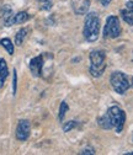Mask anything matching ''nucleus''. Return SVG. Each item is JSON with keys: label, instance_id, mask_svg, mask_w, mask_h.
Here are the masks:
<instances>
[{"label": "nucleus", "instance_id": "nucleus-11", "mask_svg": "<svg viewBox=\"0 0 133 155\" xmlns=\"http://www.w3.org/2000/svg\"><path fill=\"white\" fill-rule=\"evenodd\" d=\"M98 123H99V126H100L102 129H111V128H113L112 124H111V121H110V117H108L107 113H105L104 116H101V117L98 120Z\"/></svg>", "mask_w": 133, "mask_h": 155}, {"label": "nucleus", "instance_id": "nucleus-18", "mask_svg": "<svg viewBox=\"0 0 133 155\" xmlns=\"http://www.w3.org/2000/svg\"><path fill=\"white\" fill-rule=\"evenodd\" d=\"M79 154H81V155H84V154H85V155H88V154L94 155V154H95V151H94L92 149H83V150H81Z\"/></svg>", "mask_w": 133, "mask_h": 155}, {"label": "nucleus", "instance_id": "nucleus-12", "mask_svg": "<svg viewBox=\"0 0 133 155\" xmlns=\"http://www.w3.org/2000/svg\"><path fill=\"white\" fill-rule=\"evenodd\" d=\"M27 35V28H21L20 31H18L15 36V43L16 46H21L24 43V40H25V37Z\"/></svg>", "mask_w": 133, "mask_h": 155}, {"label": "nucleus", "instance_id": "nucleus-5", "mask_svg": "<svg viewBox=\"0 0 133 155\" xmlns=\"http://www.w3.org/2000/svg\"><path fill=\"white\" fill-rule=\"evenodd\" d=\"M121 35V25L117 16H108L105 27H104V38H117Z\"/></svg>", "mask_w": 133, "mask_h": 155}, {"label": "nucleus", "instance_id": "nucleus-19", "mask_svg": "<svg viewBox=\"0 0 133 155\" xmlns=\"http://www.w3.org/2000/svg\"><path fill=\"white\" fill-rule=\"evenodd\" d=\"M98 2H100L101 3V5H104V6H107L111 2H112V0H98Z\"/></svg>", "mask_w": 133, "mask_h": 155}, {"label": "nucleus", "instance_id": "nucleus-14", "mask_svg": "<svg viewBox=\"0 0 133 155\" xmlns=\"http://www.w3.org/2000/svg\"><path fill=\"white\" fill-rule=\"evenodd\" d=\"M67 111H68V104H67L65 101H63V102L61 104V107H59V114H58V120H59L61 122L64 120V116H65Z\"/></svg>", "mask_w": 133, "mask_h": 155}, {"label": "nucleus", "instance_id": "nucleus-2", "mask_svg": "<svg viewBox=\"0 0 133 155\" xmlns=\"http://www.w3.org/2000/svg\"><path fill=\"white\" fill-rule=\"evenodd\" d=\"M105 68V53L102 51H92L90 53V74L94 78H100Z\"/></svg>", "mask_w": 133, "mask_h": 155}, {"label": "nucleus", "instance_id": "nucleus-7", "mask_svg": "<svg viewBox=\"0 0 133 155\" xmlns=\"http://www.w3.org/2000/svg\"><path fill=\"white\" fill-rule=\"evenodd\" d=\"M42 68H43V55H37L32 58L30 62V70L33 76L38 78L42 75Z\"/></svg>", "mask_w": 133, "mask_h": 155}, {"label": "nucleus", "instance_id": "nucleus-8", "mask_svg": "<svg viewBox=\"0 0 133 155\" xmlns=\"http://www.w3.org/2000/svg\"><path fill=\"white\" fill-rule=\"evenodd\" d=\"M121 17L129 26H133V2H127L126 8L121 10Z\"/></svg>", "mask_w": 133, "mask_h": 155}, {"label": "nucleus", "instance_id": "nucleus-3", "mask_svg": "<svg viewBox=\"0 0 133 155\" xmlns=\"http://www.w3.org/2000/svg\"><path fill=\"white\" fill-rule=\"evenodd\" d=\"M110 83L112 89L120 95L125 94L131 87L128 76L122 71H113L110 76Z\"/></svg>", "mask_w": 133, "mask_h": 155}, {"label": "nucleus", "instance_id": "nucleus-10", "mask_svg": "<svg viewBox=\"0 0 133 155\" xmlns=\"http://www.w3.org/2000/svg\"><path fill=\"white\" fill-rule=\"evenodd\" d=\"M30 18V15L26 12V11H20V12H17L12 16V25H18V24H24L26 22L27 20Z\"/></svg>", "mask_w": 133, "mask_h": 155}, {"label": "nucleus", "instance_id": "nucleus-15", "mask_svg": "<svg viewBox=\"0 0 133 155\" xmlns=\"http://www.w3.org/2000/svg\"><path fill=\"white\" fill-rule=\"evenodd\" d=\"M75 126H77V122H75V121H68V122H65V123L63 124V130L67 133V132L71 130Z\"/></svg>", "mask_w": 133, "mask_h": 155}, {"label": "nucleus", "instance_id": "nucleus-20", "mask_svg": "<svg viewBox=\"0 0 133 155\" xmlns=\"http://www.w3.org/2000/svg\"><path fill=\"white\" fill-rule=\"evenodd\" d=\"M129 85L133 87V78H132V79H131V81H129Z\"/></svg>", "mask_w": 133, "mask_h": 155}, {"label": "nucleus", "instance_id": "nucleus-16", "mask_svg": "<svg viewBox=\"0 0 133 155\" xmlns=\"http://www.w3.org/2000/svg\"><path fill=\"white\" fill-rule=\"evenodd\" d=\"M41 3V9L42 10H49L52 8V0H38Z\"/></svg>", "mask_w": 133, "mask_h": 155}, {"label": "nucleus", "instance_id": "nucleus-4", "mask_svg": "<svg viewBox=\"0 0 133 155\" xmlns=\"http://www.w3.org/2000/svg\"><path fill=\"white\" fill-rule=\"evenodd\" d=\"M106 113L108 114L112 127L116 129L117 133H121L123 129V126H125V121H126V113L118 106L110 107Z\"/></svg>", "mask_w": 133, "mask_h": 155}, {"label": "nucleus", "instance_id": "nucleus-1", "mask_svg": "<svg viewBox=\"0 0 133 155\" xmlns=\"http://www.w3.org/2000/svg\"><path fill=\"white\" fill-rule=\"evenodd\" d=\"M100 33V18L96 12H88L85 16L83 35L88 42H95Z\"/></svg>", "mask_w": 133, "mask_h": 155}, {"label": "nucleus", "instance_id": "nucleus-21", "mask_svg": "<svg viewBox=\"0 0 133 155\" xmlns=\"http://www.w3.org/2000/svg\"><path fill=\"white\" fill-rule=\"evenodd\" d=\"M126 155H133V151H131V153H128V154H126Z\"/></svg>", "mask_w": 133, "mask_h": 155}, {"label": "nucleus", "instance_id": "nucleus-6", "mask_svg": "<svg viewBox=\"0 0 133 155\" xmlns=\"http://www.w3.org/2000/svg\"><path fill=\"white\" fill-rule=\"evenodd\" d=\"M30 132H31V123L27 120H20L16 127V138L21 142H25L30 137Z\"/></svg>", "mask_w": 133, "mask_h": 155}, {"label": "nucleus", "instance_id": "nucleus-17", "mask_svg": "<svg viewBox=\"0 0 133 155\" xmlns=\"http://www.w3.org/2000/svg\"><path fill=\"white\" fill-rule=\"evenodd\" d=\"M14 79H12V94L16 95V89H17V74H16V69H14Z\"/></svg>", "mask_w": 133, "mask_h": 155}, {"label": "nucleus", "instance_id": "nucleus-13", "mask_svg": "<svg viewBox=\"0 0 133 155\" xmlns=\"http://www.w3.org/2000/svg\"><path fill=\"white\" fill-rule=\"evenodd\" d=\"M0 45H2V46L6 49V52H8L10 55L14 54V43L9 40V38H3V40L0 41Z\"/></svg>", "mask_w": 133, "mask_h": 155}, {"label": "nucleus", "instance_id": "nucleus-9", "mask_svg": "<svg viewBox=\"0 0 133 155\" xmlns=\"http://www.w3.org/2000/svg\"><path fill=\"white\" fill-rule=\"evenodd\" d=\"M9 75V69H8V64L5 62V59L0 58V89L4 86V83L6 80V78Z\"/></svg>", "mask_w": 133, "mask_h": 155}]
</instances>
